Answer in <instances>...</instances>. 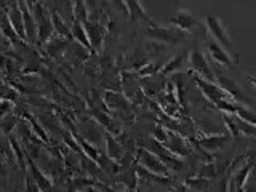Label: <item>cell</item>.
I'll return each mask as SVG.
<instances>
[{"label":"cell","mask_w":256,"mask_h":192,"mask_svg":"<svg viewBox=\"0 0 256 192\" xmlns=\"http://www.w3.org/2000/svg\"><path fill=\"white\" fill-rule=\"evenodd\" d=\"M186 34L188 32L181 30L176 26L165 28V26H160V24H156V22L149 24V26L144 29V36L146 37H149L152 40H157V42L170 44V45L182 42V40L186 38Z\"/></svg>","instance_id":"cell-1"},{"label":"cell","mask_w":256,"mask_h":192,"mask_svg":"<svg viewBox=\"0 0 256 192\" xmlns=\"http://www.w3.org/2000/svg\"><path fill=\"white\" fill-rule=\"evenodd\" d=\"M205 22H206V28H208V30H210L212 37H213L220 45H222L224 48H226V50L229 52V54L234 56V60L237 61V60H238V54H237L236 50H234V45H232V42H230V37H229V34H228L226 28H224L222 21L218 18V16L208 14L206 18H205Z\"/></svg>","instance_id":"cell-2"},{"label":"cell","mask_w":256,"mask_h":192,"mask_svg":"<svg viewBox=\"0 0 256 192\" xmlns=\"http://www.w3.org/2000/svg\"><path fill=\"white\" fill-rule=\"evenodd\" d=\"M138 160L144 168H148L150 172H156L160 174H168V165L157 154H154V152L146 148L138 149Z\"/></svg>","instance_id":"cell-3"},{"label":"cell","mask_w":256,"mask_h":192,"mask_svg":"<svg viewBox=\"0 0 256 192\" xmlns=\"http://www.w3.org/2000/svg\"><path fill=\"white\" fill-rule=\"evenodd\" d=\"M189 64H190L192 70L197 72V74L202 78L210 80V82H214V80H216L213 70L210 69V66H208V62L205 60V56L202 54V52L192 50V53L189 54Z\"/></svg>","instance_id":"cell-4"},{"label":"cell","mask_w":256,"mask_h":192,"mask_svg":"<svg viewBox=\"0 0 256 192\" xmlns=\"http://www.w3.org/2000/svg\"><path fill=\"white\" fill-rule=\"evenodd\" d=\"M170 22L173 26L180 28L184 32H192L197 28V20L196 16L188 10H178L174 16L170 18Z\"/></svg>","instance_id":"cell-5"},{"label":"cell","mask_w":256,"mask_h":192,"mask_svg":"<svg viewBox=\"0 0 256 192\" xmlns=\"http://www.w3.org/2000/svg\"><path fill=\"white\" fill-rule=\"evenodd\" d=\"M208 52H210L212 58L218 64H224V66H232V64H234V60L230 58L229 52L222 45L216 42L214 38L208 40Z\"/></svg>","instance_id":"cell-6"},{"label":"cell","mask_w":256,"mask_h":192,"mask_svg":"<svg viewBox=\"0 0 256 192\" xmlns=\"http://www.w3.org/2000/svg\"><path fill=\"white\" fill-rule=\"evenodd\" d=\"M124 4L126 6V12L130 14V20L132 21H146L149 24H152L154 21L150 20V16L148 14L146 8L142 6L141 0H124Z\"/></svg>","instance_id":"cell-7"},{"label":"cell","mask_w":256,"mask_h":192,"mask_svg":"<svg viewBox=\"0 0 256 192\" xmlns=\"http://www.w3.org/2000/svg\"><path fill=\"white\" fill-rule=\"evenodd\" d=\"M36 21H37V28H38V37H40V40H42V42H46V40L50 38L52 32L54 30L52 18H48V16H45L44 12H42V8L37 6Z\"/></svg>","instance_id":"cell-8"},{"label":"cell","mask_w":256,"mask_h":192,"mask_svg":"<svg viewBox=\"0 0 256 192\" xmlns=\"http://www.w3.org/2000/svg\"><path fill=\"white\" fill-rule=\"evenodd\" d=\"M8 18H10L12 26L14 28L16 32H18V36L21 37V40H26L28 38V32H26V26H24V16H22L20 4L12 6L10 13H8Z\"/></svg>","instance_id":"cell-9"},{"label":"cell","mask_w":256,"mask_h":192,"mask_svg":"<svg viewBox=\"0 0 256 192\" xmlns=\"http://www.w3.org/2000/svg\"><path fill=\"white\" fill-rule=\"evenodd\" d=\"M165 146L170 149L174 156H188L189 148L186 146V141H182V138L174 132L168 130V141L165 142Z\"/></svg>","instance_id":"cell-10"},{"label":"cell","mask_w":256,"mask_h":192,"mask_svg":"<svg viewBox=\"0 0 256 192\" xmlns=\"http://www.w3.org/2000/svg\"><path fill=\"white\" fill-rule=\"evenodd\" d=\"M85 29H86V34H88V38H90L92 42V48H96V50H100L101 45H102V37H104V29L100 26V24H93V22H85L84 24Z\"/></svg>","instance_id":"cell-11"},{"label":"cell","mask_w":256,"mask_h":192,"mask_svg":"<svg viewBox=\"0 0 256 192\" xmlns=\"http://www.w3.org/2000/svg\"><path fill=\"white\" fill-rule=\"evenodd\" d=\"M189 54H190L189 52H182L180 54L173 56V58L168 61L162 69H160V76H168V74H172V72L181 69L184 64H186V60L189 58Z\"/></svg>","instance_id":"cell-12"},{"label":"cell","mask_w":256,"mask_h":192,"mask_svg":"<svg viewBox=\"0 0 256 192\" xmlns=\"http://www.w3.org/2000/svg\"><path fill=\"white\" fill-rule=\"evenodd\" d=\"M70 30H72V37L77 38V42L82 44L86 48V50H90L92 42H90V38H88V34H86V29L84 26V22L74 20V24L70 26Z\"/></svg>","instance_id":"cell-13"},{"label":"cell","mask_w":256,"mask_h":192,"mask_svg":"<svg viewBox=\"0 0 256 192\" xmlns=\"http://www.w3.org/2000/svg\"><path fill=\"white\" fill-rule=\"evenodd\" d=\"M28 162H29V166H30V172H32V174H34V181L37 182V186H38V189H42V190H46V189H50L52 188V182H50V180L46 178V176L38 170V166L32 162V158H29L28 157Z\"/></svg>","instance_id":"cell-14"},{"label":"cell","mask_w":256,"mask_h":192,"mask_svg":"<svg viewBox=\"0 0 256 192\" xmlns=\"http://www.w3.org/2000/svg\"><path fill=\"white\" fill-rule=\"evenodd\" d=\"M138 176L142 180L156 181V182H160V184L170 182V178H168L166 174H160V173H156V172H150V170H148V168H144V166H138Z\"/></svg>","instance_id":"cell-15"},{"label":"cell","mask_w":256,"mask_h":192,"mask_svg":"<svg viewBox=\"0 0 256 192\" xmlns=\"http://www.w3.org/2000/svg\"><path fill=\"white\" fill-rule=\"evenodd\" d=\"M228 141V136H222V134H212V136H205V138H202L198 141V144L205 149H216L222 146L224 142Z\"/></svg>","instance_id":"cell-16"},{"label":"cell","mask_w":256,"mask_h":192,"mask_svg":"<svg viewBox=\"0 0 256 192\" xmlns=\"http://www.w3.org/2000/svg\"><path fill=\"white\" fill-rule=\"evenodd\" d=\"M52 21H53V28L58 32V36H64V37H72V30L68 28V24L62 21V18L58 13H52Z\"/></svg>","instance_id":"cell-17"},{"label":"cell","mask_w":256,"mask_h":192,"mask_svg":"<svg viewBox=\"0 0 256 192\" xmlns=\"http://www.w3.org/2000/svg\"><path fill=\"white\" fill-rule=\"evenodd\" d=\"M253 165H254V162L246 164V165H244V168H240V170H238V173L236 174V178H234V181H236V189L242 190L245 188V181L248 178V174H250V172L253 170Z\"/></svg>","instance_id":"cell-18"},{"label":"cell","mask_w":256,"mask_h":192,"mask_svg":"<svg viewBox=\"0 0 256 192\" xmlns=\"http://www.w3.org/2000/svg\"><path fill=\"white\" fill-rule=\"evenodd\" d=\"M106 142H108V157L109 158L116 160V158L122 157V148H120V144L112 138L109 133L106 134Z\"/></svg>","instance_id":"cell-19"},{"label":"cell","mask_w":256,"mask_h":192,"mask_svg":"<svg viewBox=\"0 0 256 192\" xmlns=\"http://www.w3.org/2000/svg\"><path fill=\"white\" fill-rule=\"evenodd\" d=\"M222 120H224V124H226L228 130L230 132L232 136H238L240 134V130H238L237 122H236V117H230L229 112H222Z\"/></svg>","instance_id":"cell-20"},{"label":"cell","mask_w":256,"mask_h":192,"mask_svg":"<svg viewBox=\"0 0 256 192\" xmlns=\"http://www.w3.org/2000/svg\"><path fill=\"white\" fill-rule=\"evenodd\" d=\"M74 138L80 142V146H82V149H84V152L86 156H90L92 157V160H98V150H96L93 146H90V144H88L84 138H80V136H77V134H74Z\"/></svg>","instance_id":"cell-21"},{"label":"cell","mask_w":256,"mask_h":192,"mask_svg":"<svg viewBox=\"0 0 256 192\" xmlns=\"http://www.w3.org/2000/svg\"><path fill=\"white\" fill-rule=\"evenodd\" d=\"M86 12H88V6L82 2V0H77L76 4V20L80 21V22H88V16H86Z\"/></svg>","instance_id":"cell-22"},{"label":"cell","mask_w":256,"mask_h":192,"mask_svg":"<svg viewBox=\"0 0 256 192\" xmlns=\"http://www.w3.org/2000/svg\"><path fill=\"white\" fill-rule=\"evenodd\" d=\"M236 114H237L240 118L246 120V122H250V124L256 125V114H254L253 110L246 109V108H242V106H237V112H236Z\"/></svg>","instance_id":"cell-23"},{"label":"cell","mask_w":256,"mask_h":192,"mask_svg":"<svg viewBox=\"0 0 256 192\" xmlns=\"http://www.w3.org/2000/svg\"><path fill=\"white\" fill-rule=\"evenodd\" d=\"M64 46H66V44H64L61 38H52V42L46 44V50H48V53H50V54H54L56 52L62 50Z\"/></svg>","instance_id":"cell-24"},{"label":"cell","mask_w":256,"mask_h":192,"mask_svg":"<svg viewBox=\"0 0 256 192\" xmlns=\"http://www.w3.org/2000/svg\"><path fill=\"white\" fill-rule=\"evenodd\" d=\"M26 117L29 118V122H30L32 128H34V132L37 133V136H40V140H42V141H45V142H48V138H46L45 132L42 130V126H40V125H37L36 118H32V117H30V114H28V112H26Z\"/></svg>","instance_id":"cell-25"},{"label":"cell","mask_w":256,"mask_h":192,"mask_svg":"<svg viewBox=\"0 0 256 192\" xmlns=\"http://www.w3.org/2000/svg\"><path fill=\"white\" fill-rule=\"evenodd\" d=\"M12 141V148L14 149V152H16V157H18V160H20V164H21V166L24 168V154H22V150L20 149V146H18V142H16L13 138L10 140Z\"/></svg>","instance_id":"cell-26"},{"label":"cell","mask_w":256,"mask_h":192,"mask_svg":"<svg viewBox=\"0 0 256 192\" xmlns=\"http://www.w3.org/2000/svg\"><path fill=\"white\" fill-rule=\"evenodd\" d=\"M85 5L88 6V10H93V8H94V0H85Z\"/></svg>","instance_id":"cell-27"},{"label":"cell","mask_w":256,"mask_h":192,"mask_svg":"<svg viewBox=\"0 0 256 192\" xmlns=\"http://www.w3.org/2000/svg\"><path fill=\"white\" fill-rule=\"evenodd\" d=\"M246 78L250 80V82H252V84H253V85L256 86V77H253V76H246Z\"/></svg>","instance_id":"cell-28"}]
</instances>
